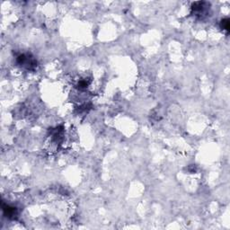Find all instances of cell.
Returning a JSON list of instances; mask_svg holds the SVG:
<instances>
[{"label": "cell", "mask_w": 230, "mask_h": 230, "mask_svg": "<svg viewBox=\"0 0 230 230\" xmlns=\"http://www.w3.org/2000/svg\"><path fill=\"white\" fill-rule=\"evenodd\" d=\"M17 63L21 66H26L27 69H33L36 66V61L34 60V59H33L32 58H29L28 56H26L24 54L20 55L17 58Z\"/></svg>", "instance_id": "1"}, {"label": "cell", "mask_w": 230, "mask_h": 230, "mask_svg": "<svg viewBox=\"0 0 230 230\" xmlns=\"http://www.w3.org/2000/svg\"><path fill=\"white\" fill-rule=\"evenodd\" d=\"M3 210H4L5 214L6 215V217L10 218L11 216H14V215L16 214V209H14V208H11L9 206H4Z\"/></svg>", "instance_id": "2"}, {"label": "cell", "mask_w": 230, "mask_h": 230, "mask_svg": "<svg viewBox=\"0 0 230 230\" xmlns=\"http://www.w3.org/2000/svg\"><path fill=\"white\" fill-rule=\"evenodd\" d=\"M220 26L221 28L226 31L227 33L229 32V19L228 18H225L221 21V24H220Z\"/></svg>", "instance_id": "3"}]
</instances>
